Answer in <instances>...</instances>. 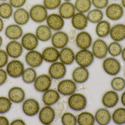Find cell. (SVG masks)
I'll list each match as a JSON object with an SVG mask.
<instances>
[{
  "instance_id": "obj_8",
  "label": "cell",
  "mask_w": 125,
  "mask_h": 125,
  "mask_svg": "<svg viewBox=\"0 0 125 125\" xmlns=\"http://www.w3.org/2000/svg\"><path fill=\"white\" fill-rule=\"evenodd\" d=\"M108 45L106 42L102 39H97L92 44V52L94 57L102 59L108 54Z\"/></svg>"
},
{
  "instance_id": "obj_56",
  "label": "cell",
  "mask_w": 125,
  "mask_h": 125,
  "mask_svg": "<svg viewBox=\"0 0 125 125\" xmlns=\"http://www.w3.org/2000/svg\"><path fill=\"white\" fill-rule=\"evenodd\" d=\"M1 0V1H5L7 0Z\"/></svg>"
},
{
  "instance_id": "obj_19",
  "label": "cell",
  "mask_w": 125,
  "mask_h": 125,
  "mask_svg": "<svg viewBox=\"0 0 125 125\" xmlns=\"http://www.w3.org/2000/svg\"><path fill=\"white\" fill-rule=\"evenodd\" d=\"M5 34L9 40H17L23 36V29L20 25L16 23L10 24L5 29Z\"/></svg>"
},
{
  "instance_id": "obj_1",
  "label": "cell",
  "mask_w": 125,
  "mask_h": 125,
  "mask_svg": "<svg viewBox=\"0 0 125 125\" xmlns=\"http://www.w3.org/2000/svg\"><path fill=\"white\" fill-rule=\"evenodd\" d=\"M29 12L30 19L35 23L44 22L49 15L48 10L43 4H35L31 8Z\"/></svg>"
},
{
  "instance_id": "obj_27",
  "label": "cell",
  "mask_w": 125,
  "mask_h": 125,
  "mask_svg": "<svg viewBox=\"0 0 125 125\" xmlns=\"http://www.w3.org/2000/svg\"><path fill=\"white\" fill-rule=\"evenodd\" d=\"M41 54L43 60L47 62H55L59 59V51L58 49L53 46L46 47Z\"/></svg>"
},
{
  "instance_id": "obj_44",
  "label": "cell",
  "mask_w": 125,
  "mask_h": 125,
  "mask_svg": "<svg viewBox=\"0 0 125 125\" xmlns=\"http://www.w3.org/2000/svg\"><path fill=\"white\" fill-rule=\"evenodd\" d=\"M91 2L95 8L100 10L106 8L109 4V0H91Z\"/></svg>"
},
{
  "instance_id": "obj_40",
  "label": "cell",
  "mask_w": 125,
  "mask_h": 125,
  "mask_svg": "<svg viewBox=\"0 0 125 125\" xmlns=\"http://www.w3.org/2000/svg\"><path fill=\"white\" fill-rule=\"evenodd\" d=\"M111 85L114 91H121L125 88V79L119 76L115 77L111 81Z\"/></svg>"
},
{
  "instance_id": "obj_37",
  "label": "cell",
  "mask_w": 125,
  "mask_h": 125,
  "mask_svg": "<svg viewBox=\"0 0 125 125\" xmlns=\"http://www.w3.org/2000/svg\"><path fill=\"white\" fill-rule=\"evenodd\" d=\"M112 119L116 124H125V108L119 107L115 109L112 114Z\"/></svg>"
},
{
  "instance_id": "obj_17",
  "label": "cell",
  "mask_w": 125,
  "mask_h": 125,
  "mask_svg": "<svg viewBox=\"0 0 125 125\" xmlns=\"http://www.w3.org/2000/svg\"><path fill=\"white\" fill-rule=\"evenodd\" d=\"M23 49L21 43L17 40H11L6 45L5 51L9 57L17 59L22 55Z\"/></svg>"
},
{
  "instance_id": "obj_25",
  "label": "cell",
  "mask_w": 125,
  "mask_h": 125,
  "mask_svg": "<svg viewBox=\"0 0 125 125\" xmlns=\"http://www.w3.org/2000/svg\"><path fill=\"white\" fill-rule=\"evenodd\" d=\"M60 95L58 91L54 89H49L43 92L42 97V102L46 105L52 106L60 99Z\"/></svg>"
},
{
  "instance_id": "obj_4",
  "label": "cell",
  "mask_w": 125,
  "mask_h": 125,
  "mask_svg": "<svg viewBox=\"0 0 125 125\" xmlns=\"http://www.w3.org/2000/svg\"><path fill=\"white\" fill-rule=\"evenodd\" d=\"M102 66L105 72L112 76L117 75L121 68L119 61L114 57H108L104 59Z\"/></svg>"
},
{
  "instance_id": "obj_24",
  "label": "cell",
  "mask_w": 125,
  "mask_h": 125,
  "mask_svg": "<svg viewBox=\"0 0 125 125\" xmlns=\"http://www.w3.org/2000/svg\"><path fill=\"white\" fill-rule=\"evenodd\" d=\"M110 36L114 41L120 42L125 39V24L118 23L111 27Z\"/></svg>"
},
{
  "instance_id": "obj_22",
  "label": "cell",
  "mask_w": 125,
  "mask_h": 125,
  "mask_svg": "<svg viewBox=\"0 0 125 125\" xmlns=\"http://www.w3.org/2000/svg\"><path fill=\"white\" fill-rule=\"evenodd\" d=\"M88 21L84 13L77 12L71 18V23L74 29L83 31L87 27Z\"/></svg>"
},
{
  "instance_id": "obj_51",
  "label": "cell",
  "mask_w": 125,
  "mask_h": 125,
  "mask_svg": "<svg viewBox=\"0 0 125 125\" xmlns=\"http://www.w3.org/2000/svg\"><path fill=\"white\" fill-rule=\"evenodd\" d=\"M4 27V23L3 22V19L0 17V32L3 31Z\"/></svg>"
},
{
  "instance_id": "obj_57",
  "label": "cell",
  "mask_w": 125,
  "mask_h": 125,
  "mask_svg": "<svg viewBox=\"0 0 125 125\" xmlns=\"http://www.w3.org/2000/svg\"></svg>"
},
{
  "instance_id": "obj_18",
  "label": "cell",
  "mask_w": 125,
  "mask_h": 125,
  "mask_svg": "<svg viewBox=\"0 0 125 125\" xmlns=\"http://www.w3.org/2000/svg\"><path fill=\"white\" fill-rule=\"evenodd\" d=\"M75 42L80 49H88L92 45V38L88 32L81 31L77 35Z\"/></svg>"
},
{
  "instance_id": "obj_47",
  "label": "cell",
  "mask_w": 125,
  "mask_h": 125,
  "mask_svg": "<svg viewBox=\"0 0 125 125\" xmlns=\"http://www.w3.org/2000/svg\"><path fill=\"white\" fill-rule=\"evenodd\" d=\"M8 79V74L6 70L0 68V86L3 85Z\"/></svg>"
},
{
  "instance_id": "obj_20",
  "label": "cell",
  "mask_w": 125,
  "mask_h": 125,
  "mask_svg": "<svg viewBox=\"0 0 125 125\" xmlns=\"http://www.w3.org/2000/svg\"><path fill=\"white\" fill-rule=\"evenodd\" d=\"M119 101V96L115 91H109L102 96V104L106 108H113L115 106Z\"/></svg>"
},
{
  "instance_id": "obj_15",
  "label": "cell",
  "mask_w": 125,
  "mask_h": 125,
  "mask_svg": "<svg viewBox=\"0 0 125 125\" xmlns=\"http://www.w3.org/2000/svg\"><path fill=\"white\" fill-rule=\"evenodd\" d=\"M25 61L30 67L36 68L41 66L44 60L41 53L33 50L27 52L25 56Z\"/></svg>"
},
{
  "instance_id": "obj_2",
  "label": "cell",
  "mask_w": 125,
  "mask_h": 125,
  "mask_svg": "<svg viewBox=\"0 0 125 125\" xmlns=\"http://www.w3.org/2000/svg\"><path fill=\"white\" fill-rule=\"evenodd\" d=\"M68 104L72 110L80 111L86 108L87 105V99L82 94L74 93L69 97Z\"/></svg>"
},
{
  "instance_id": "obj_39",
  "label": "cell",
  "mask_w": 125,
  "mask_h": 125,
  "mask_svg": "<svg viewBox=\"0 0 125 125\" xmlns=\"http://www.w3.org/2000/svg\"><path fill=\"white\" fill-rule=\"evenodd\" d=\"M122 47L118 42L113 41L108 46V53L112 57H117L121 54Z\"/></svg>"
},
{
  "instance_id": "obj_5",
  "label": "cell",
  "mask_w": 125,
  "mask_h": 125,
  "mask_svg": "<svg viewBox=\"0 0 125 125\" xmlns=\"http://www.w3.org/2000/svg\"><path fill=\"white\" fill-rule=\"evenodd\" d=\"M94 58L92 52L88 49H81L75 54V61L79 66L87 68L93 63Z\"/></svg>"
},
{
  "instance_id": "obj_21",
  "label": "cell",
  "mask_w": 125,
  "mask_h": 125,
  "mask_svg": "<svg viewBox=\"0 0 125 125\" xmlns=\"http://www.w3.org/2000/svg\"><path fill=\"white\" fill-rule=\"evenodd\" d=\"M74 4L71 1H64L58 8V14L64 19H71L76 13Z\"/></svg>"
},
{
  "instance_id": "obj_29",
  "label": "cell",
  "mask_w": 125,
  "mask_h": 125,
  "mask_svg": "<svg viewBox=\"0 0 125 125\" xmlns=\"http://www.w3.org/2000/svg\"><path fill=\"white\" fill-rule=\"evenodd\" d=\"M94 116L95 121L99 125H108L112 119L111 114L106 108H101L98 109Z\"/></svg>"
},
{
  "instance_id": "obj_12",
  "label": "cell",
  "mask_w": 125,
  "mask_h": 125,
  "mask_svg": "<svg viewBox=\"0 0 125 125\" xmlns=\"http://www.w3.org/2000/svg\"><path fill=\"white\" fill-rule=\"evenodd\" d=\"M38 114L39 120L44 125L51 124L56 117L55 110L51 106L46 105L44 106L40 110Z\"/></svg>"
},
{
  "instance_id": "obj_55",
  "label": "cell",
  "mask_w": 125,
  "mask_h": 125,
  "mask_svg": "<svg viewBox=\"0 0 125 125\" xmlns=\"http://www.w3.org/2000/svg\"><path fill=\"white\" fill-rule=\"evenodd\" d=\"M64 1H71L72 0H63Z\"/></svg>"
},
{
  "instance_id": "obj_26",
  "label": "cell",
  "mask_w": 125,
  "mask_h": 125,
  "mask_svg": "<svg viewBox=\"0 0 125 125\" xmlns=\"http://www.w3.org/2000/svg\"><path fill=\"white\" fill-rule=\"evenodd\" d=\"M8 97L12 102L19 104L25 100V93L22 88L15 86L12 87L9 90Z\"/></svg>"
},
{
  "instance_id": "obj_49",
  "label": "cell",
  "mask_w": 125,
  "mask_h": 125,
  "mask_svg": "<svg viewBox=\"0 0 125 125\" xmlns=\"http://www.w3.org/2000/svg\"><path fill=\"white\" fill-rule=\"evenodd\" d=\"M10 125V122L8 119L4 116H0V125Z\"/></svg>"
},
{
  "instance_id": "obj_11",
  "label": "cell",
  "mask_w": 125,
  "mask_h": 125,
  "mask_svg": "<svg viewBox=\"0 0 125 125\" xmlns=\"http://www.w3.org/2000/svg\"><path fill=\"white\" fill-rule=\"evenodd\" d=\"M22 110L24 114L29 117H33L39 113L40 104L34 98H29L23 101Z\"/></svg>"
},
{
  "instance_id": "obj_6",
  "label": "cell",
  "mask_w": 125,
  "mask_h": 125,
  "mask_svg": "<svg viewBox=\"0 0 125 125\" xmlns=\"http://www.w3.org/2000/svg\"><path fill=\"white\" fill-rule=\"evenodd\" d=\"M124 8L121 5L113 3L108 5L106 8L105 15L109 19L112 21H118L124 15Z\"/></svg>"
},
{
  "instance_id": "obj_7",
  "label": "cell",
  "mask_w": 125,
  "mask_h": 125,
  "mask_svg": "<svg viewBox=\"0 0 125 125\" xmlns=\"http://www.w3.org/2000/svg\"><path fill=\"white\" fill-rule=\"evenodd\" d=\"M77 88V84L74 80L64 79L58 83L57 91L63 96H70L75 92Z\"/></svg>"
},
{
  "instance_id": "obj_28",
  "label": "cell",
  "mask_w": 125,
  "mask_h": 125,
  "mask_svg": "<svg viewBox=\"0 0 125 125\" xmlns=\"http://www.w3.org/2000/svg\"><path fill=\"white\" fill-rule=\"evenodd\" d=\"M89 73L85 67L80 66L74 69L72 73L73 80L77 83H83L88 79Z\"/></svg>"
},
{
  "instance_id": "obj_31",
  "label": "cell",
  "mask_w": 125,
  "mask_h": 125,
  "mask_svg": "<svg viewBox=\"0 0 125 125\" xmlns=\"http://www.w3.org/2000/svg\"><path fill=\"white\" fill-rule=\"evenodd\" d=\"M35 35L39 41L45 42L51 40L52 30L47 24H41L36 28Z\"/></svg>"
},
{
  "instance_id": "obj_14",
  "label": "cell",
  "mask_w": 125,
  "mask_h": 125,
  "mask_svg": "<svg viewBox=\"0 0 125 125\" xmlns=\"http://www.w3.org/2000/svg\"><path fill=\"white\" fill-rule=\"evenodd\" d=\"M47 25L54 31H61L64 26V19L59 14L52 13L46 19Z\"/></svg>"
},
{
  "instance_id": "obj_16",
  "label": "cell",
  "mask_w": 125,
  "mask_h": 125,
  "mask_svg": "<svg viewBox=\"0 0 125 125\" xmlns=\"http://www.w3.org/2000/svg\"><path fill=\"white\" fill-rule=\"evenodd\" d=\"M39 41L35 34L28 32L23 35L21 43L23 48L29 51L35 50L38 46Z\"/></svg>"
},
{
  "instance_id": "obj_54",
  "label": "cell",
  "mask_w": 125,
  "mask_h": 125,
  "mask_svg": "<svg viewBox=\"0 0 125 125\" xmlns=\"http://www.w3.org/2000/svg\"><path fill=\"white\" fill-rule=\"evenodd\" d=\"M2 42H3V39L2 37L0 35V47H1V46L2 44Z\"/></svg>"
},
{
  "instance_id": "obj_32",
  "label": "cell",
  "mask_w": 125,
  "mask_h": 125,
  "mask_svg": "<svg viewBox=\"0 0 125 125\" xmlns=\"http://www.w3.org/2000/svg\"><path fill=\"white\" fill-rule=\"evenodd\" d=\"M111 23L108 21L102 20L97 23L96 33L98 37L104 38L108 36L111 29Z\"/></svg>"
},
{
  "instance_id": "obj_42",
  "label": "cell",
  "mask_w": 125,
  "mask_h": 125,
  "mask_svg": "<svg viewBox=\"0 0 125 125\" xmlns=\"http://www.w3.org/2000/svg\"><path fill=\"white\" fill-rule=\"evenodd\" d=\"M12 102L5 97H0V114L7 113L12 108Z\"/></svg>"
},
{
  "instance_id": "obj_35",
  "label": "cell",
  "mask_w": 125,
  "mask_h": 125,
  "mask_svg": "<svg viewBox=\"0 0 125 125\" xmlns=\"http://www.w3.org/2000/svg\"><path fill=\"white\" fill-rule=\"evenodd\" d=\"M88 22L92 23H97L103 18V13L101 10L94 9L90 10L87 15Z\"/></svg>"
},
{
  "instance_id": "obj_30",
  "label": "cell",
  "mask_w": 125,
  "mask_h": 125,
  "mask_svg": "<svg viewBox=\"0 0 125 125\" xmlns=\"http://www.w3.org/2000/svg\"><path fill=\"white\" fill-rule=\"evenodd\" d=\"M75 54L74 51L70 48L65 47L59 51V60L65 65L72 64L75 61Z\"/></svg>"
},
{
  "instance_id": "obj_9",
  "label": "cell",
  "mask_w": 125,
  "mask_h": 125,
  "mask_svg": "<svg viewBox=\"0 0 125 125\" xmlns=\"http://www.w3.org/2000/svg\"><path fill=\"white\" fill-rule=\"evenodd\" d=\"M65 65L61 62L52 63L49 68V74L52 79L59 80L64 77L66 74Z\"/></svg>"
},
{
  "instance_id": "obj_38",
  "label": "cell",
  "mask_w": 125,
  "mask_h": 125,
  "mask_svg": "<svg viewBox=\"0 0 125 125\" xmlns=\"http://www.w3.org/2000/svg\"><path fill=\"white\" fill-rule=\"evenodd\" d=\"M37 77V73L35 70L32 67L25 69L22 75L24 82L27 84L34 83Z\"/></svg>"
},
{
  "instance_id": "obj_23",
  "label": "cell",
  "mask_w": 125,
  "mask_h": 125,
  "mask_svg": "<svg viewBox=\"0 0 125 125\" xmlns=\"http://www.w3.org/2000/svg\"><path fill=\"white\" fill-rule=\"evenodd\" d=\"M13 17L15 23L20 26L27 24L30 19L29 12L23 8L17 9L13 12Z\"/></svg>"
},
{
  "instance_id": "obj_36",
  "label": "cell",
  "mask_w": 125,
  "mask_h": 125,
  "mask_svg": "<svg viewBox=\"0 0 125 125\" xmlns=\"http://www.w3.org/2000/svg\"><path fill=\"white\" fill-rule=\"evenodd\" d=\"M92 5L91 0H76L74 3L76 10L82 13L89 11Z\"/></svg>"
},
{
  "instance_id": "obj_34",
  "label": "cell",
  "mask_w": 125,
  "mask_h": 125,
  "mask_svg": "<svg viewBox=\"0 0 125 125\" xmlns=\"http://www.w3.org/2000/svg\"><path fill=\"white\" fill-rule=\"evenodd\" d=\"M13 14V8L10 3L4 1L0 3V17L3 19H10Z\"/></svg>"
},
{
  "instance_id": "obj_53",
  "label": "cell",
  "mask_w": 125,
  "mask_h": 125,
  "mask_svg": "<svg viewBox=\"0 0 125 125\" xmlns=\"http://www.w3.org/2000/svg\"><path fill=\"white\" fill-rule=\"evenodd\" d=\"M121 5L123 7V8L125 9V0H121Z\"/></svg>"
},
{
  "instance_id": "obj_41",
  "label": "cell",
  "mask_w": 125,
  "mask_h": 125,
  "mask_svg": "<svg viewBox=\"0 0 125 125\" xmlns=\"http://www.w3.org/2000/svg\"><path fill=\"white\" fill-rule=\"evenodd\" d=\"M61 122L63 125H76L77 124V119L74 114L67 112L63 114Z\"/></svg>"
},
{
  "instance_id": "obj_10",
  "label": "cell",
  "mask_w": 125,
  "mask_h": 125,
  "mask_svg": "<svg viewBox=\"0 0 125 125\" xmlns=\"http://www.w3.org/2000/svg\"><path fill=\"white\" fill-rule=\"evenodd\" d=\"M34 84L36 91L44 92L50 89L52 84V78L48 74H42L36 77Z\"/></svg>"
},
{
  "instance_id": "obj_45",
  "label": "cell",
  "mask_w": 125,
  "mask_h": 125,
  "mask_svg": "<svg viewBox=\"0 0 125 125\" xmlns=\"http://www.w3.org/2000/svg\"><path fill=\"white\" fill-rule=\"evenodd\" d=\"M9 57L6 51L0 49V68H3L7 65Z\"/></svg>"
},
{
  "instance_id": "obj_48",
  "label": "cell",
  "mask_w": 125,
  "mask_h": 125,
  "mask_svg": "<svg viewBox=\"0 0 125 125\" xmlns=\"http://www.w3.org/2000/svg\"><path fill=\"white\" fill-rule=\"evenodd\" d=\"M11 125H26L25 122L23 119H17L13 120L10 123Z\"/></svg>"
},
{
  "instance_id": "obj_33",
  "label": "cell",
  "mask_w": 125,
  "mask_h": 125,
  "mask_svg": "<svg viewBox=\"0 0 125 125\" xmlns=\"http://www.w3.org/2000/svg\"><path fill=\"white\" fill-rule=\"evenodd\" d=\"M77 124L80 125H93L95 122V116L88 112L80 113L77 117Z\"/></svg>"
},
{
  "instance_id": "obj_3",
  "label": "cell",
  "mask_w": 125,
  "mask_h": 125,
  "mask_svg": "<svg viewBox=\"0 0 125 125\" xmlns=\"http://www.w3.org/2000/svg\"><path fill=\"white\" fill-rule=\"evenodd\" d=\"M24 65L18 60H13L6 65V72L10 77L17 78L22 76L25 70Z\"/></svg>"
},
{
  "instance_id": "obj_52",
  "label": "cell",
  "mask_w": 125,
  "mask_h": 125,
  "mask_svg": "<svg viewBox=\"0 0 125 125\" xmlns=\"http://www.w3.org/2000/svg\"><path fill=\"white\" fill-rule=\"evenodd\" d=\"M121 54L122 60L124 61V62H125V47H124L123 49H122V51Z\"/></svg>"
},
{
  "instance_id": "obj_43",
  "label": "cell",
  "mask_w": 125,
  "mask_h": 125,
  "mask_svg": "<svg viewBox=\"0 0 125 125\" xmlns=\"http://www.w3.org/2000/svg\"><path fill=\"white\" fill-rule=\"evenodd\" d=\"M62 3V0H43V5L48 10H55L58 9Z\"/></svg>"
},
{
  "instance_id": "obj_46",
  "label": "cell",
  "mask_w": 125,
  "mask_h": 125,
  "mask_svg": "<svg viewBox=\"0 0 125 125\" xmlns=\"http://www.w3.org/2000/svg\"><path fill=\"white\" fill-rule=\"evenodd\" d=\"M27 0H9V2L13 8L18 9L22 8L26 3Z\"/></svg>"
},
{
  "instance_id": "obj_50",
  "label": "cell",
  "mask_w": 125,
  "mask_h": 125,
  "mask_svg": "<svg viewBox=\"0 0 125 125\" xmlns=\"http://www.w3.org/2000/svg\"><path fill=\"white\" fill-rule=\"evenodd\" d=\"M120 100H121V102L122 103V104L125 107V91L122 93L121 96Z\"/></svg>"
},
{
  "instance_id": "obj_13",
  "label": "cell",
  "mask_w": 125,
  "mask_h": 125,
  "mask_svg": "<svg viewBox=\"0 0 125 125\" xmlns=\"http://www.w3.org/2000/svg\"><path fill=\"white\" fill-rule=\"evenodd\" d=\"M51 40L52 46L58 49H61L68 45L69 38L66 33L59 31L52 34Z\"/></svg>"
}]
</instances>
